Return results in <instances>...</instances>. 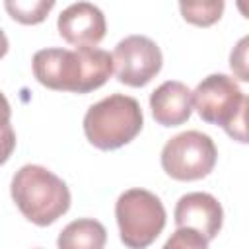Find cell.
<instances>
[{
  "label": "cell",
  "instance_id": "cell-1",
  "mask_svg": "<svg viewBox=\"0 0 249 249\" xmlns=\"http://www.w3.org/2000/svg\"><path fill=\"white\" fill-rule=\"evenodd\" d=\"M33 74L39 84L56 91L88 93L101 88L113 74L111 53L88 49H41L33 54Z\"/></svg>",
  "mask_w": 249,
  "mask_h": 249
},
{
  "label": "cell",
  "instance_id": "cell-2",
  "mask_svg": "<svg viewBox=\"0 0 249 249\" xmlns=\"http://www.w3.org/2000/svg\"><path fill=\"white\" fill-rule=\"evenodd\" d=\"M10 193L19 212L37 226L56 222L70 208L66 183L51 169L37 163H27L14 173Z\"/></svg>",
  "mask_w": 249,
  "mask_h": 249
},
{
  "label": "cell",
  "instance_id": "cell-3",
  "mask_svg": "<svg viewBox=\"0 0 249 249\" xmlns=\"http://www.w3.org/2000/svg\"><path fill=\"white\" fill-rule=\"evenodd\" d=\"M140 103L124 93H111L93 103L84 115V134L99 150H117L142 130Z\"/></svg>",
  "mask_w": 249,
  "mask_h": 249
},
{
  "label": "cell",
  "instance_id": "cell-4",
  "mask_svg": "<svg viewBox=\"0 0 249 249\" xmlns=\"http://www.w3.org/2000/svg\"><path fill=\"white\" fill-rule=\"evenodd\" d=\"M193 105L202 121L222 126L233 140L247 142V97L233 78L228 74L206 76L193 91Z\"/></svg>",
  "mask_w": 249,
  "mask_h": 249
},
{
  "label": "cell",
  "instance_id": "cell-5",
  "mask_svg": "<svg viewBox=\"0 0 249 249\" xmlns=\"http://www.w3.org/2000/svg\"><path fill=\"white\" fill-rule=\"evenodd\" d=\"M121 241L128 249H146L165 228V208L154 193L146 189L124 191L115 204Z\"/></svg>",
  "mask_w": 249,
  "mask_h": 249
},
{
  "label": "cell",
  "instance_id": "cell-6",
  "mask_svg": "<svg viewBox=\"0 0 249 249\" xmlns=\"http://www.w3.org/2000/svg\"><path fill=\"white\" fill-rule=\"evenodd\" d=\"M160 160L169 177L177 181H196L214 169L218 150L208 134L185 130L165 142Z\"/></svg>",
  "mask_w": 249,
  "mask_h": 249
},
{
  "label": "cell",
  "instance_id": "cell-7",
  "mask_svg": "<svg viewBox=\"0 0 249 249\" xmlns=\"http://www.w3.org/2000/svg\"><path fill=\"white\" fill-rule=\"evenodd\" d=\"M113 70L121 84L130 88L146 86L161 70V51L146 35H128L113 51Z\"/></svg>",
  "mask_w": 249,
  "mask_h": 249
},
{
  "label": "cell",
  "instance_id": "cell-8",
  "mask_svg": "<svg viewBox=\"0 0 249 249\" xmlns=\"http://www.w3.org/2000/svg\"><path fill=\"white\" fill-rule=\"evenodd\" d=\"M56 27L68 45L76 49H88L95 47L105 37L107 23L103 12L95 4L76 2L60 12Z\"/></svg>",
  "mask_w": 249,
  "mask_h": 249
},
{
  "label": "cell",
  "instance_id": "cell-9",
  "mask_svg": "<svg viewBox=\"0 0 249 249\" xmlns=\"http://www.w3.org/2000/svg\"><path fill=\"white\" fill-rule=\"evenodd\" d=\"M175 226L198 231L206 241L214 239L222 230L224 210L216 196L208 193H187L175 204Z\"/></svg>",
  "mask_w": 249,
  "mask_h": 249
},
{
  "label": "cell",
  "instance_id": "cell-10",
  "mask_svg": "<svg viewBox=\"0 0 249 249\" xmlns=\"http://www.w3.org/2000/svg\"><path fill=\"white\" fill-rule=\"evenodd\" d=\"M150 109L158 124L179 126L193 113V91L179 80H167L150 93Z\"/></svg>",
  "mask_w": 249,
  "mask_h": 249
},
{
  "label": "cell",
  "instance_id": "cell-11",
  "mask_svg": "<svg viewBox=\"0 0 249 249\" xmlns=\"http://www.w3.org/2000/svg\"><path fill=\"white\" fill-rule=\"evenodd\" d=\"M107 243V230L93 218H78L70 222L56 239L58 249H103Z\"/></svg>",
  "mask_w": 249,
  "mask_h": 249
},
{
  "label": "cell",
  "instance_id": "cell-12",
  "mask_svg": "<svg viewBox=\"0 0 249 249\" xmlns=\"http://www.w3.org/2000/svg\"><path fill=\"white\" fill-rule=\"evenodd\" d=\"M4 8L16 21L33 25L47 18V14L54 8V0H6Z\"/></svg>",
  "mask_w": 249,
  "mask_h": 249
},
{
  "label": "cell",
  "instance_id": "cell-13",
  "mask_svg": "<svg viewBox=\"0 0 249 249\" xmlns=\"http://www.w3.org/2000/svg\"><path fill=\"white\" fill-rule=\"evenodd\" d=\"M179 10L189 23L195 25H212L222 18L224 2L210 0V2H179Z\"/></svg>",
  "mask_w": 249,
  "mask_h": 249
},
{
  "label": "cell",
  "instance_id": "cell-14",
  "mask_svg": "<svg viewBox=\"0 0 249 249\" xmlns=\"http://www.w3.org/2000/svg\"><path fill=\"white\" fill-rule=\"evenodd\" d=\"M12 107L6 99V95L0 91V165L6 163L16 148V132L10 124Z\"/></svg>",
  "mask_w": 249,
  "mask_h": 249
},
{
  "label": "cell",
  "instance_id": "cell-15",
  "mask_svg": "<svg viewBox=\"0 0 249 249\" xmlns=\"http://www.w3.org/2000/svg\"><path fill=\"white\" fill-rule=\"evenodd\" d=\"M161 249H208V241L195 230L177 228Z\"/></svg>",
  "mask_w": 249,
  "mask_h": 249
},
{
  "label": "cell",
  "instance_id": "cell-16",
  "mask_svg": "<svg viewBox=\"0 0 249 249\" xmlns=\"http://www.w3.org/2000/svg\"><path fill=\"white\" fill-rule=\"evenodd\" d=\"M245 45H247V37H243V39L237 43L235 51H231V56H230V66H231V70H233V72L237 74V78L243 80V82L249 80L247 70H245Z\"/></svg>",
  "mask_w": 249,
  "mask_h": 249
},
{
  "label": "cell",
  "instance_id": "cell-17",
  "mask_svg": "<svg viewBox=\"0 0 249 249\" xmlns=\"http://www.w3.org/2000/svg\"><path fill=\"white\" fill-rule=\"evenodd\" d=\"M8 47H10V45H8V37H6V33H4L2 27H0V58L8 53Z\"/></svg>",
  "mask_w": 249,
  "mask_h": 249
}]
</instances>
